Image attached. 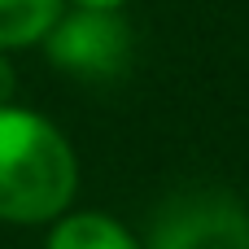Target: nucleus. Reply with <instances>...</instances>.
Segmentation results:
<instances>
[{
  "label": "nucleus",
  "instance_id": "nucleus-5",
  "mask_svg": "<svg viewBox=\"0 0 249 249\" xmlns=\"http://www.w3.org/2000/svg\"><path fill=\"white\" fill-rule=\"evenodd\" d=\"M61 18V0H0V53L39 44Z\"/></svg>",
  "mask_w": 249,
  "mask_h": 249
},
{
  "label": "nucleus",
  "instance_id": "nucleus-3",
  "mask_svg": "<svg viewBox=\"0 0 249 249\" xmlns=\"http://www.w3.org/2000/svg\"><path fill=\"white\" fill-rule=\"evenodd\" d=\"M149 249H249V210L228 193H188L158 214Z\"/></svg>",
  "mask_w": 249,
  "mask_h": 249
},
{
  "label": "nucleus",
  "instance_id": "nucleus-2",
  "mask_svg": "<svg viewBox=\"0 0 249 249\" xmlns=\"http://www.w3.org/2000/svg\"><path fill=\"white\" fill-rule=\"evenodd\" d=\"M44 53L57 70H66L74 79L109 83V79H123L131 66V26L123 13L70 9L44 35Z\"/></svg>",
  "mask_w": 249,
  "mask_h": 249
},
{
  "label": "nucleus",
  "instance_id": "nucleus-6",
  "mask_svg": "<svg viewBox=\"0 0 249 249\" xmlns=\"http://www.w3.org/2000/svg\"><path fill=\"white\" fill-rule=\"evenodd\" d=\"M13 92H18V79H13V66H9L4 53H0V109L13 105Z\"/></svg>",
  "mask_w": 249,
  "mask_h": 249
},
{
  "label": "nucleus",
  "instance_id": "nucleus-1",
  "mask_svg": "<svg viewBox=\"0 0 249 249\" xmlns=\"http://www.w3.org/2000/svg\"><path fill=\"white\" fill-rule=\"evenodd\" d=\"M79 188V162L70 140L39 114L0 109V223L61 219Z\"/></svg>",
  "mask_w": 249,
  "mask_h": 249
},
{
  "label": "nucleus",
  "instance_id": "nucleus-4",
  "mask_svg": "<svg viewBox=\"0 0 249 249\" xmlns=\"http://www.w3.org/2000/svg\"><path fill=\"white\" fill-rule=\"evenodd\" d=\"M44 249H140V241L109 214L74 210V214L57 219V228L48 232Z\"/></svg>",
  "mask_w": 249,
  "mask_h": 249
},
{
  "label": "nucleus",
  "instance_id": "nucleus-7",
  "mask_svg": "<svg viewBox=\"0 0 249 249\" xmlns=\"http://www.w3.org/2000/svg\"><path fill=\"white\" fill-rule=\"evenodd\" d=\"M74 9H105V13H123L127 0H70Z\"/></svg>",
  "mask_w": 249,
  "mask_h": 249
}]
</instances>
